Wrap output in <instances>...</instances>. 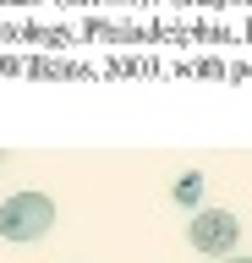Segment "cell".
Listing matches in <instances>:
<instances>
[{
    "mask_svg": "<svg viewBox=\"0 0 252 263\" xmlns=\"http://www.w3.org/2000/svg\"><path fill=\"white\" fill-rule=\"evenodd\" d=\"M219 263H252V258H236V252H230V258H219Z\"/></svg>",
    "mask_w": 252,
    "mask_h": 263,
    "instance_id": "4",
    "label": "cell"
},
{
    "mask_svg": "<svg viewBox=\"0 0 252 263\" xmlns=\"http://www.w3.org/2000/svg\"><path fill=\"white\" fill-rule=\"evenodd\" d=\"M55 230V203L44 192H11L0 203V236L11 247H33Z\"/></svg>",
    "mask_w": 252,
    "mask_h": 263,
    "instance_id": "1",
    "label": "cell"
},
{
    "mask_svg": "<svg viewBox=\"0 0 252 263\" xmlns=\"http://www.w3.org/2000/svg\"><path fill=\"white\" fill-rule=\"evenodd\" d=\"M186 241L198 247L203 258H230L241 247V219L230 209H198L186 219Z\"/></svg>",
    "mask_w": 252,
    "mask_h": 263,
    "instance_id": "2",
    "label": "cell"
},
{
    "mask_svg": "<svg viewBox=\"0 0 252 263\" xmlns=\"http://www.w3.org/2000/svg\"><path fill=\"white\" fill-rule=\"evenodd\" d=\"M203 192H208V181H203L198 170H181V176L170 181V203H181V209H192V214L203 209Z\"/></svg>",
    "mask_w": 252,
    "mask_h": 263,
    "instance_id": "3",
    "label": "cell"
},
{
    "mask_svg": "<svg viewBox=\"0 0 252 263\" xmlns=\"http://www.w3.org/2000/svg\"><path fill=\"white\" fill-rule=\"evenodd\" d=\"M0 164H6V154H0Z\"/></svg>",
    "mask_w": 252,
    "mask_h": 263,
    "instance_id": "5",
    "label": "cell"
}]
</instances>
